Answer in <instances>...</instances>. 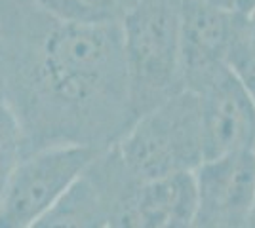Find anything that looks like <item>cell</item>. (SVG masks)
I'll use <instances>...</instances> for the list:
<instances>
[{"label": "cell", "instance_id": "obj_19", "mask_svg": "<svg viewBox=\"0 0 255 228\" xmlns=\"http://www.w3.org/2000/svg\"><path fill=\"white\" fill-rule=\"evenodd\" d=\"M115 2H117V0H115Z\"/></svg>", "mask_w": 255, "mask_h": 228}, {"label": "cell", "instance_id": "obj_11", "mask_svg": "<svg viewBox=\"0 0 255 228\" xmlns=\"http://www.w3.org/2000/svg\"><path fill=\"white\" fill-rule=\"evenodd\" d=\"M46 19L36 0H0V36L4 48L34 33Z\"/></svg>", "mask_w": 255, "mask_h": 228}, {"label": "cell", "instance_id": "obj_18", "mask_svg": "<svg viewBox=\"0 0 255 228\" xmlns=\"http://www.w3.org/2000/svg\"><path fill=\"white\" fill-rule=\"evenodd\" d=\"M131 2H135V0H117L118 10H124V8H126V6H129Z\"/></svg>", "mask_w": 255, "mask_h": 228}, {"label": "cell", "instance_id": "obj_6", "mask_svg": "<svg viewBox=\"0 0 255 228\" xmlns=\"http://www.w3.org/2000/svg\"><path fill=\"white\" fill-rule=\"evenodd\" d=\"M242 17L227 6L181 2V73L187 91H200L229 69Z\"/></svg>", "mask_w": 255, "mask_h": 228}, {"label": "cell", "instance_id": "obj_2", "mask_svg": "<svg viewBox=\"0 0 255 228\" xmlns=\"http://www.w3.org/2000/svg\"><path fill=\"white\" fill-rule=\"evenodd\" d=\"M133 120L183 91L181 0H135L120 10Z\"/></svg>", "mask_w": 255, "mask_h": 228}, {"label": "cell", "instance_id": "obj_5", "mask_svg": "<svg viewBox=\"0 0 255 228\" xmlns=\"http://www.w3.org/2000/svg\"><path fill=\"white\" fill-rule=\"evenodd\" d=\"M135 185L109 147L29 228H111L118 206Z\"/></svg>", "mask_w": 255, "mask_h": 228}, {"label": "cell", "instance_id": "obj_9", "mask_svg": "<svg viewBox=\"0 0 255 228\" xmlns=\"http://www.w3.org/2000/svg\"><path fill=\"white\" fill-rule=\"evenodd\" d=\"M192 175L196 204L248 223L255 202V151L206 160Z\"/></svg>", "mask_w": 255, "mask_h": 228}, {"label": "cell", "instance_id": "obj_10", "mask_svg": "<svg viewBox=\"0 0 255 228\" xmlns=\"http://www.w3.org/2000/svg\"><path fill=\"white\" fill-rule=\"evenodd\" d=\"M25 156V133L17 112L0 95V196Z\"/></svg>", "mask_w": 255, "mask_h": 228}, {"label": "cell", "instance_id": "obj_14", "mask_svg": "<svg viewBox=\"0 0 255 228\" xmlns=\"http://www.w3.org/2000/svg\"><path fill=\"white\" fill-rule=\"evenodd\" d=\"M231 8L240 15H248L255 10V0H229Z\"/></svg>", "mask_w": 255, "mask_h": 228}, {"label": "cell", "instance_id": "obj_4", "mask_svg": "<svg viewBox=\"0 0 255 228\" xmlns=\"http://www.w3.org/2000/svg\"><path fill=\"white\" fill-rule=\"evenodd\" d=\"M101 151L53 143L27 152L0 196V228H29L80 179Z\"/></svg>", "mask_w": 255, "mask_h": 228}, {"label": "cell", "instance_id": "obj_12", "mask_svg": "<svg viewBox=\"0 0 255 228\" xmlns=\"http://www.w3.org/2000/svg\"><path fill=\"white\" fill-rule=\"evenodd\" d=\"M246 225L238 219L231 217L227 213L215 211L212 207H206L196 204L194 219H192L191 228H244Z\"/></svg>", "mask_w": 255, "mask_h": 228}, {"label": "cell", "instance_id": "obj_1", "mask_svg": "<svg viewBox=\"0 0 255 228\" xmlns=\"http://www.w3.org/2000/svg\"><path fill=\"white\" fill-rule=\"evenodd\" d=\"M10 80L27 95L13 107L25 152L29 143H36L34 149L75 143L105 151L133 122L120 15L80 23L46 19L6 48V84Z\"/></svg>", "mask_w": 255, "mask_h": 228}, {"label": "cell", "instance_id": "obj_16", "mask_svg": "<svg viewBox=\"0 0 255 228\" xmlns=\"http://www.w3.org/2000/svg\"><path fill=\"white\" fill-rule=\"evenodd\" d=\"M181 2H202V4H213V6H227V8H231L229 0H181Z\"/></svg>", "mask_w": 255, "mask_h": 228}, {"label": "cell", "instance_id": "obj_7", "mask_svg": "<svg viewBox=\"0 0 255 228\" xmlns=\"http://www.w3.org/2000/svg\"><path fill=\"white\" fill-rule=\"evenodd\" d=\"M194 95L200 112L204 162L255 151V99L231 69Z\"/></svg>", "mask_w": 255, "mask_h": 228}, {"label": "cell", "instance_id": "obj_13", "mask_svg": "<svg viewBox=\"0 0 255 228\" xmlns=\"http://www.w3.org/2000/svg\"><path fill=\"white\" fill-rule=\"evenodd\" d=\"M82 2H86L88 6H92V8H96V10L111 11V13H120V10H118V6L115 0H82Z\"/></svg>", "mask_w": 255, "mask_h": 228}, {"label": "cell", "instance_id": "obj_8", "mask_svg": "<svg viewBox=\"0 0 255 228\" xmlns=\"http://www.w3.org/2000/svg\"><path fill=\"white\" fill-rule=\"evenodd\" d=\"M194 211V175H175L133 186L118 206L111 228H191Z\"/></svg>", "mask_w": 255, "mask_h": 228}, {"label": "cell", "instance_id": "obj_17", "mask_svg": "<svg viewBox=\"0 0 255 228\" xmlns=\"http://www.w3.org/2000/svg\"><path fill=\"white\" fill-rule=\"evenodd\" d=\"M244 228H255V202H254V207H252V213H250V217H248V223H246Z\"/></svg>", "mask_w": 255, "mask_h": 228}, {"label": "cell", "instance_id": "obj_15", "mask_svg": "<svg viewBox=\"0 0 255 228\" xmlns=\"http://www.w3.org/2000/svg\"><path fill=\"white\" fill-rule=\"evenodd\" d=\"M6 93V52H4V42L0 36V95Z\"/></svg>", "mask_w": 255, "mask_h": 228}, {"label": "cell", "instance_id": "obj_3", "mask_svg": "<svg viewBox=\"0 0 255 228\" xmlns=\"http://www.w3.org/2000/svg\"><path fill=\"white\" fill-rule=\"evenodd\" d=\"M137 185L194 173L204 162L198 99L183 89L131 122L111 145Z\"/></svg>", "mask_w": 255, "mask_h": 228}]
</instances>
